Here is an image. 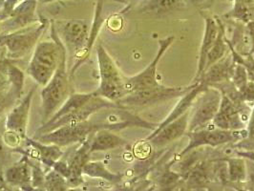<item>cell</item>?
Listing matches in <instances>:
<instances>
[{"mask_svg": "<svg viewBox=\"0 0 254 191\" xmlns=\"http://www.w3.org/2000/svg\"><path fill=\"white\" fill-rule=\"evenodd\" d=\"M51 30L53 40L41 41L37 44L27 70L31 77L41 86H45L50 81L66 52L54 26Z\"/></svg>", "mask_w": 254, "mask_h": 191, "instance_id": "1", "label": "cell"}, {"mask_svg": "<svg viewBox=\"0 0 254 191\" xmlns=\"http://www.w3.org/2000/svg\"><path fill=\"white\" fill-rule=\"evenodd\" d=\"M200 13H202L203 19H204V32H203L202 45H201L200 53H199L198 67H197L196 76L194 77V81H196L203 74L205 61H206V56H207L209 50L211 49V47L213 46V44L215 43L219 31H220V24H219L218 18H213L208 13H203V11Z\"/></svg>", "mask_w": 254, "mask_h": 191, "instance_id": "16", "label": "cell"}, {"mask_svg": "<svg viewBox=\"0 0 254 191\" xmlns=\"http://www.w3.org/2000/svg\"><path fill=\"white\" fill-rule=\"evenodd\" d=\"M9 64H7L4 68L0 69V94L5 92L6 90L9 89L11 86V80L8 76L7 73V66Z\"/></svg>", "mask_w": 254, "mask_h": 191, "instance_id": "29", "label": "cell"}, {"mask_svg": "<svg viewBox=\"0 0 254 191\" xmlns=\"http://www.w3.org/2000/svg\"><path fill=\"white\" fill-rule=\"evenodd\" d=\"M200 96L201 98L194 115L191 118V121L190 120L188 131H194L208 127L218 112L222 99L220 90L208 86V88L202 92Z\"/></svg>", "mask_w": 254, "mask_h": 191, "instance_id": "11", "label": "cell"}, {"mask_svg": "<svg viewBox=\"0 0 254 191\" xmlns=\"http://www.w3.org/2000/svg\"><path fill=\"white\" fill-rule=\"evenodd\" d=\"M67 52H65L50 81L41 90L43 122L46 123L69 98L70 83L67 73Z\"/></svg>", "mask_w": 254, "mask_h": 191, "instance_id": "3", "label": "cell"}, {"mask_svg": "<svg viewBox=\"0 0 254 191\" xmlns=\"http://www.w3.org/2000/svg\"><path fill=\"white\" fill-rule=\"evenodd\" d=\"M247 132H248V136H247L248 140L254 142V110L252 111V114H251L249 126L247 128Z\"/></svg>", "mask_w": 254, "mask_h": 191, "instance_id": "30", "label": "cell"}, {"mask_svg": "<svg viewBox=\"0 0 254 191\" xmlns=\"http://www.w3.org/2000/svg\"><path fill=\"white\" fill-rule=\"evenodd\" d=\"M27 144L32 148V150L28 151H20L21 154H26L30 158H34L38 160L43 165L52 167L53 165L59 161L62 156L63 151L62 147L56 144H49V143H43L36 139H26Z\"/></svg>", "mask_w": 254, "mask_h": 191, "instance_id": "18", "label": "cell"}, {"mask_svg": "<svg viewBox=\"0 0 254 191\" xmlns=\"http://www.w3.org/2000/svg\"><path fill=\"white\" fill-rule=\"evenodd\" d=\"M222 93V92H221ZM244 102H235L228 95L222 93V99L213 125L225 130H240L244 128L242 122V105Z\"/></svg>", "mask_w": 254, "mask_h": 191, "instance_id": "12", "label": "cell"}, {"mask_svg": "<svg viewBox=\"0 0 254 191\" xmlns=\"http://www.w3.org/2000/svg\"><path fill=\"white\" fill-rule=\"evenodd\" d=\"M229 177L231 183L239 184L247 179V167L245 161L239 158H231L228 160Z\"/></svg>", "mask_w": 254, "mask_h": 191, "instance_id": "27", "label": "cell"}, {"mask_svg": "<svg viewBox=\"0 0 254 191\" xmlns=\"http://www.w3.org/2000/svg\"><path fill=\"white\" fill-rule=\"evenodd\" d=\"M22 91L17 89L13 84L11 83V86L8 90L0 94V116L4 113V111L20 98Z\"/></svg>", "mask_w": 254, "mask_h": 191, "instance_id": "28", "label": "cell"}, {"mask_svg": "<svg viewBox=\"0 0 254 191\" xmlns=\"http://www.w3.org/2000/svg\"><path fill=\"white\" fill-rule=\"evenodd\" d=\"M193 87V83L186 87H167L158 85L150 88L138 90L127 94L118 103L123 109L129 107H143L150 106L156 103L166 102L176 98H181Z\"/></svg>", "mask_w": 254, "mask_h": 191, "instance_id": "6", "label": "cell"}, {"mask_svg": "<svg viewBox=\"0 0 254 191\" xmlns=\"http://www.w3.org/2000/svg\"><path fill=\"white\" fill-rule=\"evenodd\" d=\"M95 95H96V91L92 93H87V94H71L64 104L60 107V109L53 115L46 123H51L64 117L65 115L70 114L76 111L80 107H82L86 102H89Z\"/></svg>", "mask_w": 254, "mask_h": 191, "instance_id": "22", "label": "cell"}, {"mask_svg": "<svg viewBox=\"0 0 254 191\" xmlns=\"http://www.w3.org/2000/svg\"><path fill=\"white\" fill-rule=\"evenodd\" d=\"M246 25V31H247V34L248 36L251 38V41H252V44H253V48H252V51L251 54H254V19L249 21L248 23L245 24Z\"/></svg>", "mask_w": 254, "mask_h": 191, "instance_id": "31", "label": "cell"}, {"mask_svg": "<svg viewBox=\"0 0 254 191\" xmlns=\"http://www.w3.org/2000/svg\"><path fill=\"white\" fill-rule=\"evenodd\" d=\"M223 17L248 23L254 19V0H234L233 8Z\"/></svg>", "mask_w": 254, "mask_h": 191, "instance_id": "24", "label": "cell"}, {"mask_svg": "<svg viewBox=\"0 0 254 191\" xmlns=\"http://www.w3.org/2000/svg\"><path fill=\"white\" fill-rule=\"evenodd\" d=\"M44 190L54 191H67L69 190V185L64 175L52 168L48 173H45Z\"/></svg>", "mask_w": 254, "mask_h": 191, "instance_id": "26", "label": "cell"}, {"mask_svg": "<svg viewBox=\"0 0 254 191\" xmlns=\"http://www.w3.org/2000/svg\"><path fill=\"white\" fill-rule=\"evenodd\" d=\"M131 127V123L128 121L117 122V123H102L95 124L90 122L89 120L74 124V125H66L61 127L56 128L50 132L45 134H41L36 136L35 139L39 140L43 143L56 144L61 147L69 146L76 142H82L86 140L92 133L101 129V128H108L111 130H121L124 128Z\"/></svg>", "mask_w": 254, "mask_h": 191, "instance_id": "2", "label": "cell"}, {"mask_svg": "<svg viewBox=\"0 0 254 191\" xmlns=\"http://www.w3.org/2000/svg\"><path fill=\"white\" fill-rule=\"evenodd\" d=\"M35 91L36 87L31 90L23 98V100L17 103L7 116L5 125L6 131L4 135L9 139L17 142H21L27 139V127Z\"/></svg>", "mask_w": 254, "mask_h": 191, "instance_id": "10", "label": "cell"}, {"mask_svg": "<svg viewBox=\"0 0 254 191\" xmlns=\"http://www.w3.org/2000/svg\"><path fill=\"white\" fill-rule=\"evenodd\" d=\"M187 4L185 0H143L139 11L140 13L165 15L186 9Z\"/></svg>", "mask_w": 254, "mask_h": 191, "instance_id": "21", "label": "cell"}, {"mask_svg": "<svg viewBox=\"0 0 254 191\" xmlns=\"http://www.w3.org/2000/svg\"><path fill=\"white\" fill-rule=\"evenodd\" d=\"M93 134V133H92ZM91 136V135H90ZM90 136L81 142L75 154L68 162V174L66 180L69 187H78L83 183V167L89 161Z\"/></svg>", "mask_w": 254, "mask_h": 191, "instance_id": "17", "label": "cell"}, {"mask_svg": "<svg viewBox=\"0 0 254 191\" xmlns=\"http://www.w3.org/2000/svg\"><path fill=\"white\" fill-rule=\"evenodd\" d=\"M83 174H86L92 178H100L110 182L119 183L122 181L123 175L119 173H112L107 169L102 162H90L88 161L83 167Z\"/></svg>", "mask_w": 254, "mask_h": 191, "instance_id": "25", "label": "cell"}, {"mask_svg": "<svg viewBox=\"0 0 254 191\" xmlns=\"http://www.w3.org/2000/svg\"><path fill=\"white\" fill-rule=\"evenodd\" d=\"M218 21L220 24V31H219L215 43L213 44V46L211 47V49L209 50L206 56L204 70L210 67L211 65L216 64L217 62H219L221 59H223L227 55V52L229 50L227 36L225 34V28H224L225 26L221 19L218 18Z\"/></svg>", "mask_w": 254, "mask_h": 191, "instance_id": "23", "label": "cell"}, {"mask_svg": "<svg viewBox=\"0 0 254 191\" xmlns=\"http://www.w3.org/2000/svg\"><path fill=\"white\" fill-rule=\"evenodd\" d=\"M234 67L235 63L230 53L229 55H226L223 59L217 62L216 64L205 69L196 81H200L204 85L210 87L224 82H229L233 74Z\"/></svg>", "mask_w": 254, "mask_h": 191, "instance_id": "15", "label": "cell"}, {"mask_svg": "<svg viewBox=\"0 0 254 191\" xmlns=\"http://www.w3.org/2000/svg\"><path fill=\"white\" fill-rule=\"evenodd\" d=\"M97 57L101 84L96 92L102 98L118 103L121 99L127 96L125 76L120 73L114 61L102 44H99L97 47Z\"/></svg>", "mask_w": 254, "mask_h": 191, "instance_id": "4", "label": "cell"}, {"mask_svg": "<svg viewBox=\"0 0 254 191\" xmlns=\"http://www.w3.org/2000/svg\"><path fill=\"white\" fill-rule=\"evenodd\" d=\"M186 135L190 138V142L188 146L179 154V156L190 152L191 150L200 146L208 145L217 147L229 142L239 141L244 138H247L248 132L247 129L225 130L216 127L213 128H207L206 127L194 131H187Z\"/></svg>", "mask_w": 254, "mask_h": 191, "instance_id": "7", "label": "cell"}, {"mask_svg": "<svg viewBox=\"0 0 254 191\" xmlns=\"http://www.w3.org/2000/svg\"><path fill=\"white\" fill-rule=\"evenodd\" d=\"M6 146H7V144L5 143V141L3 140V137L0 136V162L4 159V157L6 155Z\"/></svg>", "mask_w": 254, "mask_h": 191, "instance_id": "33", "label": "cell"}, {"mask_svg": "<svg viewBox=\"0 0 254 191\" xmlns=\"http://www.w3.org/2000/svg\"><path fill=\"white\" fill-rule=\"evenodd\" d=\"M102 1H104V0H102ZM112 1L120 2V3H123V4H127L128 3V0H112Z\"/></svg>", "mask_w": 254, "mask_h": 191, "instance_id": "34", "label": "cell"}, {"mask_svg": "<svg viewBox=\"0 0 254 191\" xmlns=\"http://www.w3.org/2000/svg\"><path fill=\"white\" fill-rule=\"evenodd\" d=\"M128 145L127 140L117 135L114 130L101 128L90 136V153L107 151Z\"/></svg>", "mask_w": 254, "mask_h": 191, "instance_id": "20", "label": "cell"}, {"mask_svg": "<svg viewBox=\"0 0 254 191\" xmlns=\"http://www.w3.org/2000/svg\"><path fill=\"white\" fill-rule=\"evenodd\" d=\"M63 35L65 41L73 47L77 54H80V58H82L72 71L73 74L76 67L86 59V50L90 38L89 27L85 21L72 19L64 24Z\"/></svg>", "mask_w": 254, "mask_h": 191, "instance_id": "13", "label": "cell"}, {"mask_svg": "<svg viewBox=\"0 0 254 191\" xmlns=\"http://www.w3.org/2000/svg\"><path fill=\"white\" fill-rule=\"evenodd\" d=\"M174 38L173 36H171L164 39H159V50L149 65L136 76H125V88L127 95L138 90L150 88L161 84L157 79V67L168 47L173 43Z\"/></svg>", "mask_w": 254, "mask_h": 191, "instance_id": "9", "label": "cell"}, {"mask_svg": "<svg viewBox=\"0 0 254 191\" xmlns=\"http://www.w3.org/2000/svg\"><path fill=\"white\" fill-rule=\"evenodd\" d=\"M46 1H52V0H46Z\"/></svg>", "mask_w": 254, "mask_h": 191, "instance_id": "35", "label": "cell"}, {"mask_svg": "<svg viewBox=\"0 0 254 191\" xmlns=\"http://www.w3.org/2000/svg\"><path fill=\"white\" fill-rule=\"evenodd\" d=\"M32 166L30 157L23 154L22 158L12 166L8 167L4 173L5 181L15 187L19 188H33L32 187Z\"/></svg>", "mask_w": 254, "mask_h": 191, "instance_id": "19", "label": "cell"}, {"mask_svg": "<svg viewBox=\"0 0 254 191\" xmlns=\"http://www.w3.org/2000/svg\"><path fill=\"white\" fill-rule=\"evenodd\" d=\"M45 29L42 22L35 27H24L13 33L0 36V54L4 53L5 58L19 59L25 56L37 43L38 38Z\"/></svg>", "mask_w": 254, "mask_h": 191, "instance_id": "5", "label": "cell"}, {"mask_svg": "<svg viewBox=\"0 0 254 191\" xmlns=\"http://www.w3.org/2000/svg\"><path fill=\"white\" fill-rule=\"evenodd\" d=\"M185 1L187 3H190V4H192L199 8L206 7V3H207V0H185Z\"/></svg>", "mask_w": 254, "mask_h": 191, "instance_id": "32", "label": "cell"}, {"mask_svg": "<svg viewBox=\"0 0 254 191\" xmlns=\"http://www.w3.org/2000/svg\"><path fill=\"white\" fill-rule=\"evenodd\" d=\"M104 108H115V109H123L121 105L117 102H110L104 98L98 95L96 92V95L86 102L82 107L77 109L76 111L65 115L64 117L51 122V123H44V125L39 128L37 132V136L45 134L47 132H50L56 128L61 127L66 125H74L85 122L89 120V117L92 115L97 113L98 111L104 109Z\"/></svg>", "mask_w": 254, "mask_h": 191, "instance_id": "8", "label": "cell"}, {"mask_svg": "<svg viewBox=\"0 0 254 191\" xmlns=\"http://www.w3.org/2000/svg\"><path fill=\"white\" fill-rule=\"evenodd\" d=\"M190 110L181 116L178 119L169 123L165 127L157 132H153L150 136L146 138L147 141H150L155 147H164L167 144L180 139L182 136L186 135L189 123H190Z\"/></svg>", "mask_w": 254, "mask_h": 191, "instance_id": "14", "label": "cell"}]
</instances>
